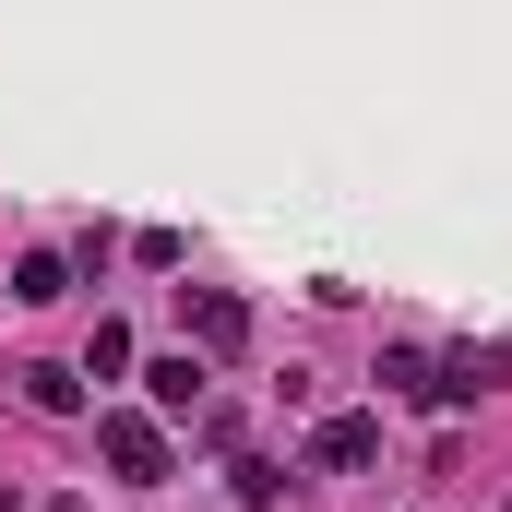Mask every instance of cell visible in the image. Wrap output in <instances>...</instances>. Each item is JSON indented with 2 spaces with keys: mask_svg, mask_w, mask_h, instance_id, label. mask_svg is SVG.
Instances as JSON below:
<instances>
[{
  "mask_svg": "<svg viewBox=\"0 0 512 512\" xmlns=\"http://www.w3.org/2000/svg\"><path fill=\"white\" fill-rule=\"evenodd\" d=\"M96 453H108V465H120L131 489H155V477H167V465H179V453H167V429H155V417H143V405H108V417H96Z\"/></svg>",
  "mask_w": 512,
  "mask_h": 512,
  "instance_id": "6da1fadb",
  "label": "cell"
},
{
  "mask_svg": "<svg viewBox=\"0 0 512 512\" xmlns=\"http://www.w3.org/2000/svg\"><path fill=\"white\" fill-rule=\"evenodd\" d=\"M251 346V298L239 286H191V358H239Z\"/></svg>",
  "mask_w": 512,
  "mask_h": 512,
  "instance_id": "7a4b0ae2",
  "label": "cell"
},
{
  "mask_svg": "<svg viewBox=\"0 0 512 512\" xmlns=\"http://www.w3.org/2000/svg\"><path fill=\"white\" fill-rule=\"evenodd\" d=\"M370 453H382V417H358V405H346V417H322V429H310V465H322V477H358V465H370Z\"/></svg>",
  "mask_w": 512,
  "mask_h": 512,
  "instance_id": "3957f363",
  "label": "cell"
},
{
  "mask_svg": "<svg viewBox=\"0 0 512 512\" xmlns=\"http://www.w3.org/2000/svg\"><path fill=\"white\" fill-rule=\"evenodd\" d=\"M143 382H155V405H167V417H203V358H191V346H179V358H155Z\"/></svg>",
  "mask_w": 512,
  "mask_h": 512,
  "instance_id": "277c9868",
  "label": "cell"
},
{
  "mask_svg": "<svg viewBox=\"0 0 512 512\" xmlns=\"http://www.w3.org/2000/svg\"><path fill=\"white\" fill-rule=\"evenodd\" d=\"M12 298H24V310L72 298V262H60V251H24V262H12Z\"/></svg>",
  "mask_w": 512,
  "mask_h": 512,
  "instance_id": "5b68a950",
  "label": "cell"
},
{
  "mask_svg": "<svg viewBox=\"0 0 512 512\" xmlns=\"http://www.w3.org/2000/svg\"><path fill=\"white\" fill-rule=\"evenodd\" d=\"M24 405H48V417H72V405H84V370H60V358H36V370H24Z\"/></svg>",
  "mask_w": 512,
  "mask_h": 512,
  "instance_id": "8992f818",
  "label": "cell"
},
{
  "mask_svg": "<svg viewBox=\"0 0 512 512\" xmlns=\"http://www.w3.org/2000/svg\"><path fill=\"white\" fill-rule=\"evenodd\" d=\"M429 382H441L429 346H382V393H417V405H429Z\"/></svg>",
  "mask_w": 512,
  "mask_h": 512,
  "instance_id": "52a82bcc",
  "label": "cell"
},
{
  "mask_svg": "<svg viewBox=\"0 0 512 512\" xmlns=\"http://www.w3.org/2000/svg\"><path fill=\"white\" fill-rule=\"evenodd\" d=\"M227 477H239V501H251V512H274V501H286V465H274V453H239Z\"/></svg>",
  "mask_w": 512,
  "mask_h": 512,
  "instance_id": "ba28073f",
  "label": "cell"
},
{
  "mask_svg": "<svg viewBox=\"0 0 512 512\" xmlns=\"http://www.w3.org/2000/svg\"><path fill=\"white\" fill-rule=\"evenodd\" d=\"M84 370H96V382H120V370H131V334H120V322H96V346H84Z\"/></svg>",
  "mask_w": 512,
  "mask_h": 512,
  "instance_id": "9c48e42d",
  "label": "cell"
}]
</instances>
